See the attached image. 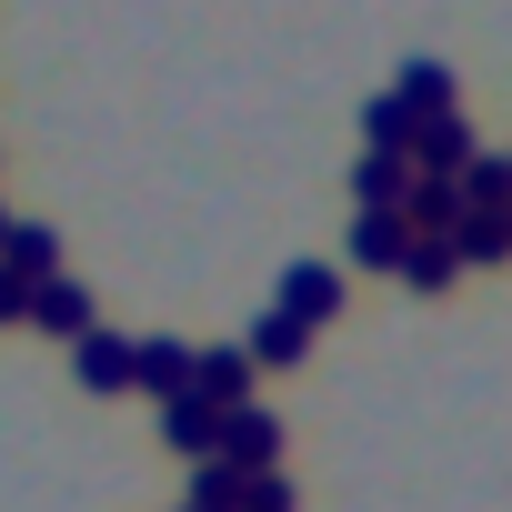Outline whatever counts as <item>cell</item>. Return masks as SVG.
Returning <instances> with one entry per match:
<instances>
[{
  "label": "cell",
  "mask_w": 512,
  "mask_h": 512,
  "mask_svg": "<svg viewBox=\"0 0 512 512\" xmlns=\"http://www.w3.org/2000/svg\"><path fill=\"white\" fill-rule=\"evenodd\" d=\"M11 322H31V282H21L11 262H0V332H11Z\"/></svg>",
  "instance_id": "ffe728a7"
},
{
  "label": "cell",
  "mask_w": 512,
  "mask_h": 512,
  "mask_svg": "<svg viewBox=\"0 0 512 512\" xmlns=\"http://www.w3.org/2000/svg\"><path fill=\"white\" fill-rule=\"evenodd\" d=\"M241 352H251V372H292L302 352H312V322H292V312H262L241 332Z\"/></svg>",
  "instance_id": "ba28073f"
},
{
  "label": "cell",
  "mask_w": 512,
  "mask_h": 512,
  "mask_svg": "<svg viewBox=\"0 0 512 512\" xmlns=\"http://www.w3.org/2000/svg\"><path fill=\"white\" fill-rule=\"evenodd\" d=\"M0 241H11V211H0Z\"/></svg>",
  "instance_id": "44dd1931"
},
{
  "label": "cell",
  "mask_w": 512,
  "mask_h": 512,
  "mask_svg": "<svg viewBox=\"0 0 512 512\" xmlns=\"http://www.w3.org/2000/svg\"><path fill=\"white\" fill-rule=\"evenodd\" d=\"M272 312H292V322H312V332H322V322L342 312V272H332V262H292V272H282V292H272Z\"/></svg>",
  "instance_id": "3957f363"
},
{
  "label": "cell",
  "mask_w": 512,
  "mask_h": 512,
  "mask_svg": "<svg viewBox=\"0 0 512 512\" xmlns=\"http://www.w3.org/2000/svg\"><path fill=\"white\" fill-rule=\"evenodd\" d=\"M0 262H11L21 282H51V272H61V231H51V221H11V241H0Z\"/></svg>",
  "instance_id": "5bb4252c"
},
{
  "label": "cell",
  "mask_w": 512,
  "mask_h": 512,
  "mask_svg": "<svg viewBox=\"0 0 512 512\" xmlns=\"http://www.w3.org/2000/svg\"><path fill=\"white\" fill-rule=\"evenodd\" d=\"M502 221H512V211H502Z\"/></svg>",
  "instance_id": "7402d4cb"
},
{
  "label": "cell",
  "mask_w": 512,
  "mask_h": 512,
  "mask_svg": "<svg viewBox=\"0 0 512 512\" xmlns=\"http://www.w3.org/2000/svg\"><path fill=\"white\" fill-rule=\"evenodd\" d=\"M412 181H422L412 151H362V161H352V201H362V211H402Z\"/></svg>",
  "instance_id": "277c9868"
},
{
  "label": "cell",
  "mask_w": 512,
  "mask_h": 512,
  "mask_svg": "<svg viewBox=\"0 0 512 512\" xmlns=\"http://www.w3.org/2000/svg\"><path fill=\"white\" fill-rule=\"evenodd\" d=\"M131 392H151V402H171V392H191V342H171V332H151V342H131Z\"/></svg>",
  "instance_id": "5b68a950"
},
{
  "label": "cell",
  "mask_w": 512,
  "mask_h": 512,
  "mask_svg": "<svg viewBox=\"0 0 512 512\" xmlns=\"http://www.w3.org/2000/svg\"><path fill=\"white\" fill-rule=\"evenodd\" d=\"M241 512H292V482H282V472H251V492H241Z\"/></svg>",
  "instance_id": "d6986e66"
},
{
  "label": "cell",
  "mask_w": 512,
  "mask_h": 512,
  "mask_svg": "<svg viewBox=\"0 0 512 512\" xmlns=\"http://www.w3.org/2000/svg\"><path fill=\"white\" fill-rule=\"evenodd\" d=\"M31 332L81 342V332H101V312H91V292H81L71 272H51V282H31Z\"/></svg>",
  "instance_id": "7a4b0ae2"
},
{
  "label": "cell",
  "mask_w": 512,
  "mask_h": 512,
  "mask_svg": "<svg viewBox=\"0 0 512 512\" xmlns=\"http://www.w3.org/2000/svg\"><path fill=\"white\" fill-rule=\"evenodd\" d=\"M211 462H231V472H282V412H272V402H231Z\"/></svg>",
  "instance_id": "6da1fadb"
},
{
  "label": "cell",
  "mask_w": 512,
  "mask_h": 512,
  "mask_svg": "<svg viewBox=\"0 0 512 512\" xmlns=\"http://www.w3.org/2000/svg\"><path fill=\"white\" fill-rule=\"evenodd\" d=\"M402 251H412V221L402 211H352V262L362 272H402Z\"/></svg>",
  "instance_id": "52a82bcc"
},
{
  "label": "cell",
  "mask_w": 512,
  "mask_h": 512,
  "mask_svg": "<svg viewBox=\"0 0 512 512\" xmlns=\"http://www.w3.org/2000/svg\"><path fill=\"white\" fill-rule=\"evenodd\" d=\"M412 131H422V121H412L392 91H372V111H362V151H412Z\"/></svg>",
  "instance_id": "ac0fdd59"
},
{
  "label": "cell",
  "mask_w": 512,
  "mask_h": 512,
  "mask_svg": "<svg viewBox=\"0 0 512 512\" xmlns=\"http://www.w3.org/2000/svg\"><path fill=\"white\" fill-rule=\"evenodd\" d=\"M191 392H201V402H221V412H231V402H251V352H241V342H231V352H191Z\"/></svg>",
  "instance_id": "8fae6325"
},
{
  "label": "cell",
  "mask_w": 512,
  "mask_h": 512,
  "mask_svg": "<svg viewBox=\"0 0 512 512\" xmlns=\"http://www.w3.org/2000/svg\"><path fill=\"white\" fill-rule=\"evenodd\" d=\"M452 251H462V272H502V262H512V221H502V211H462Z\"/></svg>",
  "instance_id": "7c38bea8"
},
{
  "label": "cell",
  "mask_w": 512,
  "mask_h": 512,
  "mask_svg": "<svg viewBox=\"0 0 512 512\" xmlns=\"http://www.w3.org/2000/svg\"><path fill=\"white\" fill-rule=\"evenodd\" d=\"M71 362H81V382H91V392H131V342H121V332H81V342H71Z\"/></svg>",
  "instance_id": "4fadbf2b"
},
{
  "label": "cell",
  "mask_w": 512,
  "mask_h": 512,
  "mask_svg": "<svg viewBox=\"0 0 512 512\" xmlns=\"http://www.w3.org/2000/svg\"><path fill=\"white\" fill-rule=\"evenodd\" d=\"M392 101H402L412 121H442V111H462V91H452V71H442V61H402Z\"/></svg>",
  "instance_id": "30bf717a"
},
{
  "label": "cell",
  "mask_w": 512,
  "mask_h": 512,
  "mask_svg": "<svg viewBox=\"0 0 512 512\" xmlns=\"http://www.w3.org/2000/svg\"><path fill=\"white\" fill-rule=\"evenodd\" d=\"M452 272H462V251H452L442 231H412V251H402V282H412V292H452Z\"/></svg>",
  "instance_id": "2e32d148"
},
{
  "label": "cell",
  "mask_w": 512,
  "mask_h": 512,
  "mask_svg": "<svg viewBox=\"0 0 512 512\" xmlns=\"http://www.w3.org/2000/svg\"><path fill=\"white\" fill-rule=\"evenodd\" d=\"M241 492H251V472H231V462H191L181 512H241Z\"/></svg>",
  "instance_id": "e0dca14e"
},
{
  "label": "cell",
  "mask_w": 512,
  "mask_h": 512,
  "mask_svg": "<svg viewBox=\"0 0 512 512\" xmlns=\"http://www.w3.org/2000/svg\"><path fill=\"white\" fill-rule=\"evenodd\" d=\"M462 161H472V131H462V111H442V121H422V131H412V171H432V181H462Z\"/></svg>",
  "instance_id": "9c48e42d"
},
{
  "label": "cell",
  "mask_w": 512,
  "mask_h": 512,
  "mask_svg": "<svg viewBox=\"0 0 512 512\" xmlns=\"http://www.w3.org/2000/svg\"><path fill=\"white\" fill-rule=\"evenodd\" d=\"M402 221L452 241V231H462V181H432V171H422V181H412V201H402Z\"/></svg>",
  "instance_id": "9a60e30c"
},
{
  "label": "cell",
  "mask_w": 512,
  "mask_h": 512,
  "mask_svg": "<svg viewBox=\"0 0 512 512\" xmlns=\"http://www.w3.org/2000/svg\"><path fill=\"white\" fill-rule=\"evenodd\" d=\"M161 442H171V452H191V462H211V452H221V402L171 392V402H161Z\"/></svg>",
  "instance_id": "8992f818"
}]
</instances>
